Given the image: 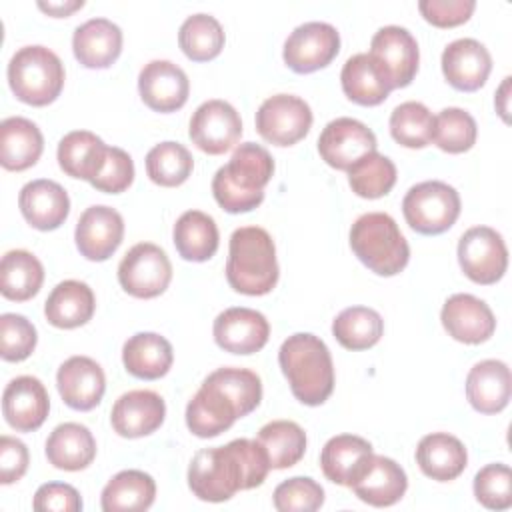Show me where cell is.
I'll return each mask as SVG.
<instances>
[{"instance_id": "1", "label": "cell", "mask_w": 512, "mask_h": 512, "mask_svg": "<svg viewBox=\"0 0 512 512\" xmlns=\"http://www.w3.org/2000/svg\"><path fill=\"white\" fill-rule=\"evenodd\" d=\"M268 472L264 446L258 440L238 438L226 446L198 450L188 466V486L204 502H224L240 490L260 486Z\"/></svg>"}, {"instance_id": "2", "label": "cell", "mask_w": 512, "mask_h": 512, "mask_svg": "<svg viewBox=\"0 0 512 512\" xmlns=\"http://www.w3.org/2000/svg\"><path fill=\"white\" fill-rule=\"evenodd\" d=\"M262 400L260 376L248 368H218L204 378L186 406V426L198 438H214Z\"/></svg>"}, {"instance_id": "3", "label": "cell", "mask_w": 512, "mask_h": 512, "mask_svg": "<svg viewBox=\"0 0 512 512\" xmlns=\"http://www.w3.org/2000/svg\"><path fill=\"white\" fill-rule=\"evenodd\" d=\"M274 160L270 152L254 142L240 144L228 164L212 178L214 200L230 214L250 212L264 200V186L272 180Z\"/></svg>"}, {"instance_id": "4", "label": "cell", "mask_w": 512, "mask_h": 512, "mask_svg": "<svg viewBox=\"0 0 512 512\" xmlns=\"http://www.w3.org/2000/svg\"><path fill=\"white\" fill-rule=\"evenodd\" d=\"M278 364L296 400L320 406L334 390V364L324 340L310 332L288 336L278 350Z\"/></svg>"}, {"instance_id": "5", "label": "cell", "mask_w": 512, "mask_h": 512, "mask_svg": "<svg viewBox=\"0 0 512 512\" xmlns=\"http://www.w3.org/2000/svg\"><path fill=\"white\" fill-rule=\"evenodd\" d=\"M280 276L272 236L260 226L236 228L230 236L226 280L246 296L272 292Z\"/></svg>"}, {"instance_id": "6", "label": "cell", "mask_w": 512, "mask_h": 512, "mask_svg": "<svg viewBox=\"0 0 512 512\" xmlns=\"http://www.w3.org/2000/svg\"><path fill=\"white\" fill-rule=\"evenodd\" d=\"M350 248L378 276H396L410 260L408 242L386 212L362 214L350 228Z\"/></svg>"}, {"instance_id": "7", "label": "cell", "mask_w": 512, "mask_h": 512, "mask_svg": "<svg viewBox=\"0 0 512 512\" xmlns=\"http://www.w3.org/2000/svg\"><path fill=\"white\" fill-rule=\"evenodd\" d=\"M8 84L20 102L48 106L64 88V66L50 48L24 46L10 58Z\"/></svg>"}, {"instance_id": "8", "label": "cell", "mask_w": 512, "mask_h": 512, "mask_svg": "<svg viewBox=\"0 0 512 512\" xmlns=\"http://www.w3.org/2000/svg\"><path fill=\"white\" fill-rule=\"evenodd\" d=\"M402 212L408 226L424 236H436L454 226L460 216V196L456 188L440 180H426L412 186L404 200Z\"/></svg>"}, {"instance_id": "9", "label": "cell", "mask_w": 512, "mask_h": 512, "mask_svg": "<svg viewBox=\"0 0 512 512\" xmlns=\"http://www.w3.org/2000/svg\"><path fill=\"white\" fill-rule=\"evenodd\" d=\"M172 280L166 252L152 242L134 244L118 264V282L134 298H156Z\"/></svg>"}, {"instance_id": "10", "label": "cell", "mask_w": 512, "mask_h": 512, "mask_svg": "<svg viewBox=\"0 0 512 512\" xmlns=\"http://www.w3.org/2000/svg\"><path fill=\"white\" fill-rule=\"evenodd\" d=\"M462 272L476 284H496L508 268V250L502 236L490 226L466 230L458 242Z\"/></svg>"}, {"instance_id": "11", "label": "cell", "mask_w": 512, "mask_h": 512, "mask_svg": "<svg viewBox=\"0 0 512 512\" xmlns=\"http://www.w3.org/2000/svg\"><path fill=\"white\" fill-rule=\"evenodd\" d=\"M312 126L308 102L294 94H276L266 98L256 112L258 134L274 146H292L300 142Z\"/></svg>"}, {"instance_id": "12", "label": "cell", "mask_w": 512, "mask_h": 512, "mask_svg": "<svg viewBox=\"0 0 512 512\" xmlns=\"http://www.w3.org/2000/svg\"><path fill=\"white\" fill-rule=\"evenodd\" d=\"M340 50V34L328 22H306L290 32L284 42V62L296 74L326 68Z\"/></svg>"}, {"instance_id": "13", "label": "cell", "mask_w": 512, "mask_h": 512, "mask_svg": "<svg viewBox=\"0 0 512 512\" xmlns=\"http://www.w3.org/2000/svg\"><path fill=\"white\" fill-rule=\"evenodd\" d=\"M188 136L202 152L212 156L224 154L232 150L242 136L240 114L226 100H206L194 110Z\"/></svg>"}, {"instance_id": "14", "label": "cell", "mask_w": 512, "mask_h": 512, "mask_svg": "<svg viewBox=\"0 0 512 512\" xmlns=\"http://www.w3.org/2000/svg\"><path fill=\"white\" fill-rule=\"evenodd\" d=\"M370 58L376 62L390 88H406L418 72L416 38L402 26L380 28L370 42Z\"/></svg>"}, {"instance_id": "15", "label": "cell", "mask_w": 512, "mask_h": 512, "mask_svg": "<svg viewBox=\"0 0 512 512\" xmlns=\"http://www.w3.org/2000/svg\"><path fill=\"white\" fill-rule=\"evenodd\" d=\"M376 146L374 132L360 120L348 116L328 122L318 138L320 158L336 170L352 168L360 158L376 152Z\"/></svg>"}, {"instance_id": "16", "label": "cell", "mask_w": 512, "mask_h": 512, "mask_svg": "<svg viewBox=\"0 0 512 512\" xmlns=\"http://www.w3.org/2000/svg\"><path fill=\"white\" fill-rule=\"evenodd\" d=\"M124 238V220L118 210L110 206H90L82 212L74 240L78 252L92 262L108 260Z\"/></svg>"}, {"instance_id": "17", "label": "cell", "mask_w": 512, "mask_h": 512, "mask_svg": "<svg viewBox=\"0 0 512 512\" xmlns=\"http://www.w3.org/2000/svg\"><path fill=\"white\" fill-rule=\"evenodd\" d=\"M348 488H352L362 502L376 508H386L404 496L408 478L398 462L372 452Z\"/></svg>"}, {"instance_id": "18", "label": "cell", "mask_w": 512, "mask_h": 512, "mask_svg": "<svg viewBox=\"0 0 512 512\" xmlns=\"http://www.w3.org/2000/svg\"><path fill=\"white\" fill-rule=\"evenodd\" d=\"M142 102L154 112L180 110L190 94L186 72L170 60H152L138 74Z\"/></svg>"}, {"instance_id": "19", "label": "cell", "mask_w": 512, "mask_h": 512, "mask_svg": "<svg viewBox=\"0 0 512 512\" xmlns=\"http://www.w3.org/2000/svg\"><path fill=\"white\" fill-rule=\"evenodd\" d=\"M212 334L222 350L246 356L266 346L270 336V324L262 312L236 306L216 316Z\"/></svg>"}, {"instance_id": "20", "label": "cell", "mask_w": 512, "mask_h": 512, "mask_svg": "<svg viewBox=\"0 0 512 512\" xmlns=\"http://www.w3.org/2000/svg\"><path fill=\"white\" fill-rule=\"evenodd\" d=\"M56 386L66 406L88 412L100 404L106 390V376L96 360L70 356L56 372Z\"/></svg>"}, {"instance_id": "21", "label": "cell", "mask_w": 512, "mask_h": 512, "mask_svg": "<svg viewBox=\"0 0 512 512\" xmlns=\"http://www.w3.org/2000/svg\"><path fill=\"white\" fill-rule=\"evenodd\" d=\"M448 336L462 344H482L496 330L490 306L472 294H452L440 312Z\"/></svg>"}, {"instance_id": "22", "label": "cell", "mask_w": 512, "mask_h": 512, "mask_svg": "<svg viewBox=\"0 0 512 512\" xmlns=\"http://www.w3.org/2000/svg\"><path fill=\"white\" fill-rule=\"evenodd\" d=\"M492 70L488 48L474 38H458L442 52V74L448 84L460 92L482 88Z\"/></svg>"}, {"instance_id": "23", "label": "cell", "mask_w": 512, "mask_h": 512, "mask_svg": "<svg viewBox=\"0 0 512 512\" xmlns=\"http://www.w3.org/2000/svg\"><path fill=\"white\" fill-rule=\"evenodd\" d=\"M50 398L44 384L34 376H18L2 394V414L16 432H34L48 418Z\"/></svg>"}, {"instance_id": "24", "label": "cell", "mask_w": 512, "mask_h": 512, "mask_svg": "<svg viewBox=\"0 0 512 512\" xmlns=\"http://www.w3.org/2000/svg\"><path fill=\"white\" fill-rule=\"evenodd\" d=\"M166 416V404L152 390H130L122 394L110 412L112 428L122 438H142L156 432Z\"/></svg>"}, {"instance_id": "25", "label": "cell", "mask_w": 512, "mask_h": 512, "mask_svg": "<svg viewBox=\"0 0 512 512\" xmlns=\"http://www.w3.org/2000/svg\"><path fill=\"white\" fill-rule=\"evenodd\" d=\"M18 206L24 220L42 232L56 230L64 224L70 212L68 192L54 180L38 178L22 186Z\"/></svg>"}, {"instance_id": "26", "label": "cell", "mask_w": 512, "mask_h": 512, "mask_svg": "<svg viewBox=\"0 0 512 512\" xmlns=\"http://www.w3.org/2000/svg\"><path fill=\"white\" fill-rule=\"evenodd\" d=\"M72 52L84 68H108L122 52V30L108 18H90L74 30Z\"/></svg>"}, {"instance_id": "27", "label": "cell", "mask_w": 512, "mask_h": 512, "mask_svg": "<svg viewBox=\"0 0 512 512\" xmlns=\"http://www.w3.org/2000/svg\"><path fill=\"white\" fill-rule=\"evenodd\" d=\"M512 392L510 368L502 360H482L466 376V398L480 414H498Z\"/></svg>"}, {"instance_id": "28", "label": "cell", "mask_w": 512, "mask_h": 512, "mask_svg": "<svg viewBox=\"0 0 512 512\" xmlns=\"http://www.w3.org/2000/svg\"><path fill=\"white\" fill-rule=\"evenodd\" d=\"M416 464L424 476L438 482H450L464 472L468 454L456 436L446 432H432L418 442Z\"/></svg>"}, {"instance_id": "29", "label": "cell", "mask_w": 512, "mask_h": 512, "mask_svg": "<svg viewBox=\"0 0 512 512\" xmlns=\"http://www.w3.org/2000/svg\"><path fill=\"white\" fill-rule=\"evenodd\" d=\"M44 150L40 128L22 116L4 118L0 124V164L6 170L22 172L34 166Z\"/></svg>"}, {"instance_id": "30", "label": "cell", "mask_w": 512, "mask_h": 512, "mask_svg": "<svg viewBox=\"0 0 512 512\" xmlns=\"http://www.w3.org/2000/svg\"><path fill=\"white\" fill-rule=\"evenodd\" d=\"M122 362L134 378L158 380L168 374L174 362L172 344L156 332H138L124 342Z\"/></svg>"}, {"instance_id": "31", "label": "cell", "mask_w": 512, "mask_h": 512, "mask_svg": "<svg viewBox=\"0 0 512 512\" xmlns=\"http://www.w3.org/2000/svg\"><path fill=\"white\" fill-rule=\"evenodd\" d=\"M96 440L92 432L78 422L58 424L46 440V458L58 470L78 472L92 464Z\"/></svg>"}, {"instance_id": "32", "label": "cell", "mask_w": 512, "mask_h": 512, "mask_svg": "<svg viewBox=\"0 0 512 512\" xmlns=\"http://www.w3.org/2000/svg\"><path fill=\"white\" fill-rule=\"evenodd\" d=\"M96 308L94 292L86 282L64 280L56 284L46 298L44 316L56 328H78L84 326Z\"/></svg>"}, {"instance_id": "33", "label": "cell", "mask_w": 512, "mask_h": 512, "mask_svg": "<svg viewBox=\"0 0 512 512\" xmlns=\"http://www.w3.org/2000/svg\"><path fill=\"white\" fill-rule=\"evenodd\" d=\"M106 152L108 146L94 132L74 130L58 142L56 156L60 168L68 176L92 182L106 160Z\"/></svg>"}, {"instance_id": "34", "label": "cell", "mask_w": 512, "mask_h": 512, "mask_svg": "<svg viewBox=\"0 0 512 512\" xmlns=\"http://www.w3.org/2000/svg\"><path fill=\"white\" fill-rule=\"evenodd\" d=\"M340 82L348 100L360 106H378L392 92L388 80L366 52L354 54L346 60L340 72Z\"/></svg>"}, {"instance_id": "35", "label": "cell", "mask_w": 512, "mask_h": 512, "mask_svg": "<svg viewBox=\"0 0 512 512\" xmlns=\"http://www.w3.org/2000/svg\"><path fill=\"white\" fill-rule=\"evenodd\" d=\"M156 498V482L142 470H122L108 480L102 490L100 506L104 512L148 510Z\"/></svg>"}, {"instance_id": "36", "label": "cell", "mask_w": 512, "mask_h": 512, "mask_svg": "<svg viewBox=\"0 0 512 512\" xmlns=\"http://www.w3.org/2000/svg\"><path fill=\"white\" fill-rule=\"evenodd\" d=\"M178 254L188 262H206L218 250V226L212 216L200 210L184 212L172 230Z\"/></svg>"}, {"instance_id": "37", "label": "cell", "mask_w": 512, "mask_h": 512, "mask_svg": "<svg viewBox=\"0 0 512 512\" xmlns=\"http://www.w3.org/2000/svg\"><path fill=\"white\" fill-rule=\"evenodd\" d=\"M372 454V444L354 434L332 436L320 454V468L324 476L340 486H350L366 458Z\"/></svg>"}, {"instance_id": "38", "label": "cell", "mask_w": 512, "mask_h": 512, "mask_svg": "<svg viewBox=\"0 0 512 512\" xmlns=\"http://www.w3.org/2000/svg\"><path fill=\"white\" fill-rule=\"evenodd\" d=\"M44 282L42 262L28 250H10L0 262V292L14 302L36 296Z\"/></svg>"}, {"instance_id": "39", "label": "cell", "mask_w": 512, "mask_h": 512, "mask_svg": "<svg viewBox=\"0 0 512 512\" xmlns=\"http://www.w3.org/2000/svg\"><path fill=\"white\" fill-rule=\"evenodd\" d=\"M332 334L346 350H366L382 338L384 320L368 306H350L334 318Z\"/></svg>"}, {"instance_id": "40", "label": "cell", "mask_w": 512, "mask_h": 512, "mask_svg": "<svg viewBox=\"0 0 512 512\" xmlns=\"http://www.w3.org/2000/svg\"><path fill=\"white\" fill-rule=\"evenodd\" d=\"M270 470H284L298 464L306 452V432L292 420H272L258 432Z\"/></svg>"}, {"instance_id": "41", "label": "cell", "mask_w": 512, "mask_h": 512, "mask_svg": "<svg viewBox=\"0 0 512 512\" xmlns=\"http://www.w3.org/2000/svg\"><path fill=\"white\" fill-rule=\"evenodd\" d=\"M178 44L192 62H208L222 52L224 30L214 16L192 14L180 26Z\"/></svg>"}, {"instance_id": "42", "label": "cell", "mask_w": 512, "mask_h": 512, "mask_svg": "<svg viewBox=\"0 0 512 512\" xmlns=\"http://www.w3.org/2000/svg\"><path fill=\"white\" fill-rule=\"evenodd\" d=\"M194 168V158L180 142H160L146 154L148 178L164 188L180 186L188 180Z\"/></svg>"}, {"instance_id": "43", "label": "cell", "mask_w": 512, "mask_h": 512, "mask_svg": "<svg viewBox=\"0 0 512 512\" xmlns=\"http://www.w3.org/2000/svg\"><path fill=\"white\" fill-rule=\"evenodd\" d=\"M348 172V184L360 198L376 200L386 196L396 184V166L388 156L370 152L360 158Z\"/></svg>"}, {"instance_id": "44", "label": "cell", "mask_w": 512, "mask_h": 512, "mask_svg": "<svg viewBox=\"0 0 512 512\" xmlns=\"http://www.w3.org/2000/svg\"><path fill=\"white\" fill-rule=\"evenodd\" d=\"M390 134L406 148H424L432 142L434 116L422 102H402L390 114Z\"/></svg>"}, {"instance_id": "45", "label": "cell", "mask_w": 512, "mask_h": 512, "mask_svg": "<svg viewBox=\"0 0 512 512\" xmlns=\"http://www.w3.org/2000/svg\"><path fill=\"white\" fill-rule=\"evenodd\" d=\"M476 136V120L462 108H444L438 116H434L432 142L448 154L468 152L476 144Z\"/></svg>"}, {"instance_id": "46", "label": "cell", "mask_w": 512, "mask_h": 512, "mask_svg": "<svg viewBox=\"0 0 512 512\" xmlns=\"http://www.w3.org/2000/svg\"><path fill=\"white\" fill-rule=\"evenodd\" d=\"M474 496L488 510L512 506V472L506 464H486L474 476Z\"/></svg>"}, {"instance_id": "47", "label": "cell", "mask_w": 512, "mask_h": 512, "mask_svg": "<svg viewBox=\"0 0 512 512\" xmlns=\"http://www.w3.org/2000/svg\"><path fill=\"white\" fill-rule=\"evenodd\" d=\"M272 502L280 512H314L324 504V488L308 476H294L276 486Z\"/></svg>"}, {"instance_id": "48", "label": "cell", "mask_w": 512, "mask_h": 512, "mask_svg": "<svg viewBox=\"0 0 512 512\" xmlns=\"http://www.w3.org/2000/svg\"><path fill=\"white\" fill-rule=\"evenodd\" d=\"M34 324L22 316L6 312L0 316V354L6 362H22L36 348Z\"/></svg>"}, {"instance_id": "49", "label": "cell", "mask_w": 512, "mask_h": 512, "mask_svg": "<svg viewBox=\"0 0 512 512\" xmlns=\"http://www.w3.org/2000/svg\"><path fill=\"white\" fill-rule=\"evenodd\" d=\"M134 182V162L130 154L118 146H108L106 160L98 176L90 182L96 190L106 194H120Z\"/></svg>"}, {"instance_id": "50", "label": "cell", "mask_w": 512, "mask_h": 512, "mask_svg": "<svg viewBox=\"0 0 512 512\" xmlns=\"http://www.w3.org/2000/svg\"><path fill=\"white\" fill-rule=\"evenodd\" d=\"M474 0H420L418 10L426 22L438 28H454L470 20Z\"/></svg>"}, {"instance_id": "51", "label": "cell", "mask_w": 512, "mask_h": 512, "mask_svg": "<svg viewBox=\"0 0 512 512\" xmlns=\"http://www.w3.org/2000/svg\"><path fill=\"white\" fill-rule=\"evenodd\" d=\"M32 508L38 512H78L82 510V498L78 490L64 482L42 484L32 500Z\"/></svg>"}, {"instance_id": "52", "label": "cell", "mask_w": 512, "mask_h": 512, "mask_svg": "<svg viewBox=\"0 0 512 512\" xmlns=\"http://www.w3.org/2000/svg\"><path fill=\"white\" fill-rule=\"evenodd\" d=\"M30 454L22 440L12 436L0 438V482L14 484L18 482L28 470Z\"/></svg>"}, {"instance_id": "53", "label": "cell", "mask_w": 512, "mask_h": 512, "mask_svg": "<svg viewBox=\"0 0 512 512\" xmlns=\"http://www.w3.org/2000/svg\"><path fill=\"white\" fill-rule=\"evenodd\" d=\"M84 6V0H64V2H38V8L54 18H66L72 12L80 10Z\"/></svg>"}, {"instance_id": "54", "label": "cell", "mask_w": 512, "mask_h": 512, "mask_svg": "<svg viewBox=\"0 0 512 512\" xmlns=\"http://www.w3.org/2000/svg\"><path fill=\"white\" fill-rule=\"evenodd\" d=\"M510 76H506L504 78V82L500 84V88H498V92H496V100H494V104H496V110H498V114L502 116V120L504 122H508V94H510Z\"/></svg>"}]
</instances>
